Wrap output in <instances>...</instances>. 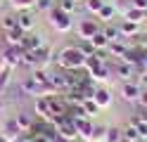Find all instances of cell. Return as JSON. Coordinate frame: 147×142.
I'll use <instances>...</instances> for the list:
<instances>
[{
    "mask_svg": "<svg viewBox=\"0 0 147 142\" xmlns=\"http://www.w3.org/2000/svg\"><path fill=\"white\" fill-rule=\"evenodd\" d=\"M55 62H57L59 69H67V71H83V66H86V55L81 52L76 45H64L62 50L55 55Z\"/></svg>",
    "mask_w": 147,
    "mask_h": 142,
    "instance_id": "cell-1",
    "label": "cell"
},
{
    "mask_svg": "<svg viewBox=\"0 0 147 142\" xmlns=\"http://www.w3.org/2000/svg\"><path fill=\"white\" fill-rule=\"evenodd\" d=\"M48 24H50V28L55 33H69V31H74V17L71 14H67V12H62V9L55 5L50 12H48Z\"/></svg>",
    "mask_w": 147,
    "mask_h": 142,
    "instance_id": "cell-2",
    "label": "cell"
},
{
    "mask_svg": "<svg viewBox=\"0 0 147 142\" xmlns=\"http://www.w3.org/2000/svg\"><path fill=\"white\" fill-rule=\"evenodd\" d=\"M22 57H24V50L22 45H3L0 50V69L7 66V69H22Z\"/></svg>",
    "mask_w": 147,
    "mask_h": 142,
    "instance_id": "cell-3",
    "label": "cell"
},
{
    "mask_svg": "<svg viewBox=\"0 0 147 142\" xmlns=\"http://www.w3.org/2000/svg\"><path fill=\"white\" fill-rule=\"evenodd\" d=\"M100 28H102V24H100L97 19H90V17H83V19H78V22L74 24V31H76L78 40H90Z\"/></svg>",
    "mask_w": 147,
    "mask_h": 142,
    "instance_id": "cell-4",
    "label": "cell"
},
{
    "mask_svg": "<svg viewBox=\"0 0 147 142\" xmlns=\"http://www.w3.org/2000/svg\"><path fill=\"white\" fill-rule=\"evenodd\" d=\"M140 83H135V81H123V83H119V97H121L123 102L128 104H138V100H140Z\"/></svg>",
    "mask_w": 147,
    "mask_h": 142,
    "instance_id": "cell-5",
    "label": "cell"
},
{
    "mask_svg": "<svg viewBox=\"0 0 147 142\" xmlns=\"http://www.w3.org/2000/svg\"><path fill=\"white\" fill-rule=\"evenodd\" d=\"M74 123H76V133H78L81 142H90L93 140V130H95V121L93 118L81 116V118H74Z\"/></svg>",
    "mask_w": 147,
    "mask_h": 142,
    "instance_id": "cell-6",
    "label": "cell"
},
{
    "mask_svg": "<svg viewBox=\"0 0 147 142\" xmlns=\"http://www.w3.org/2000/svg\"><path fill=\"white\" fill-rule=\"evenodd\" d=\"M0 135H3L7 142H12V140H19L24 133H22L19 123H17V121H14V116H12V118H5L3 123H0Z\"/></svg>",
    "mask_w": 147,
    "mask_h": 142,
    "instance_id": "cell-7",
    "label": "cell"
},
{
    "mask_svg": "<svg viewBox=\"0 0 147 142\" xmlns=\"http://www.w3.org/2000/svg\"><path fill=\"white\" fill-rule=\"evenodd\" d=\"M33 114H36V118H40V121H55V114L50 109V100L48 97H36L33 100Z\"/></svg>",
    "mask_w": 147,
    "mask_h": 142,
    "instance_id": "cell-8",
    "label": "cell"
},
{
    "mask_svg": "<svg viewBox=\"0 0 147 142\" xmlns=\"http://www.w3.org/2000/svg\"><path fill=\"white\" fill-rule=\"evenodd\" d=\"M93 100H95V104H97L100 109H109V107H112V102H114V92H112L109 85H97Z\"/></svg>",
    "mask_w": 147,
    "mask_h": 142,
    "instance_id": "cell-9",
    "label": "cell"
},
{
    "mask_svg": "<svg viewBox=\"0 0 147 142\" xmlns=\"http://www.w3.org/2000/svg\"><path fill=\"white\" fill-rule=\"evenodd\" d=\"M116 17H119V12H116V5L112 3V0H107V3L102 5V9L97 12V17H95V19H97L100 24H112Z\"/></svg>",
    "mask_w": 147,
    "mask_h": 142,
    "instance_id": "cell-10",
    "label": "cell"
},
{
    "mask_svg": "<svg viewBox=\"0 0 147 142\" xmlns=\"http://www.w3.org/2000/svg\"><path fill=\"white\" fill-rule=\"evenodd\" d=\"M17 26H19L24 33H29V31L36 28V17L31 14V9H22V12H17Z\"/></svg>",
    "mask_w": 147,
    "mask_h": 142,
    "instance_id": "cell-11",
    "label": "cell"
},
{
    "mask_svg": "<svg viewBox=\"0 0 147 142\" xmlns=\"http://www.w3.org/2000/svg\"><path fill=\"white\" fill-rule=\"evenodd\" d=\"M119 31H121L123 38H138L142 33V24H135V22H128V19H121L119 22Z\"/></svg>",
    "mask_w": 147,
    "mask_h": 142,
    "instance_id": "cell-12",
    "label": "cell"
},
{
    "mask_svg": "<svg viewBox=\"0 0 147 142\" xmlns=\"http://www.w3.org/2000/svg\"><path fill=\"white\" fill-rule=\"evenodd\" d=\"M128 45H131V43H128L126 38H123V40H112V43L107 45V55L112 57V59H123V55H126V50H128Z\"/></svg>",
    "mask_w": 147,
    "mask_h": 142,
    "instance_id": "cell-13",
    "label": "cell"
},
{
    "mask_svg": "<svg viewBox=\"0 0 147 142\" xmlns=\"http://www.w3.org/2000/svg\"><path fill=\"white\" fill-rule=\"evenodd\" d=\"M40 45H45V43H43V36L29 31V33L24 36V40H22V50H24V52H33V50H38Z\"/></svg>",
    "mask_w": 147,
    "mask_h": 142,
    "instance_id": "cell-14",
    "label": "cell"
},
{
    "mask_svg": "<svg viewBox=\"0 0 147 142\" xmlns=\"http://www.w3.org/2000/svg\"><path fill=\"white\" fill-rule=\"evenodd\" d=\"M24 36H26V33L22 31L19 26H17V28H12V31H3V33H0V38L5 40V45H22Z\"/></svg>",
    "mask_w": 147,
    "mask_h": 142,
    "instance_id": "cell-15",
    "label": "cell"
},
{
    "mask_svg": "<svg viewBox=\"0 0 147 142\" xmlns=\"http://www.w3.org/2000/svg\"><path fill=\"white\" fill-rule=\"evenodd\" d=\"M14 121L19 123V128H22V133H31V128H33V116L29 111H19V114H14Z\"/></svg>",
    "mask_w": 147,
    "mask_h": 142,
    "instance_id": "cell-16",
    "label": "cell"
},
{
    "mask_svg": "<svg viewBox=\"0 0 147 142\" xmlns=\"http://www.w3.org/2000/svg\"><path fill=\"white\" fill-rule=\"evenodd\" d=\"M102 33L107 36V40L112 43V40H123V36H121V31H119V24H102ZM128 40V38H126Z\"/></svg>",
    "mask_w": 147,
    "mask_h": 142,
    "instance_id": "cell-17",
    "label": "cell"
},
{
    "mask_svg": "<svg viewBox=\"0 0 147 142\" xmlns=\"http://www.w3.org/2000/svg\"><path fill=\"white\" fill-rule=\"evenodd\" d=\"M57 7L62 9V12H67V14H76L81 7H83V3H76V0H57Z\"/></svg>",
    "mask_w": 147,
    "mask_h": 142,
    "instance_id": "cell-18",
    "label": "cell"
},
{
    "mask_svg": "<svg viewBox=\"0 0 147 142\" xmlns=\"http://www.w3.org/2000/svg\"><path fill=\"white\" fill-rule=\"evenodd\" d=\"M102 142H123V137H121V128H119V126H107V133H105Z\"/></svg>",
    "mask_w": 147,
    "mask_h": 142,
    "instance_id": "cell-19",
    "label": "cell"
},
{
    "mask_svg": "<svg viewBox=\"0 0 147 142\" xmlns=\"http://www.w3.org/2000/svg\"><path fill=\"white\" fill-rule=\"evenodd\" d=\"M107 3V0H83V9H86V14H93L97 17V12L102 9V5Z\"/></svg>",
    "mask_w": 147,
    "mask_h": 142,
    "instance_id": "cell-20",
    "label": "cell"
},
{
    "mask_svg": "<svg viewBox=\"0 0 147 142\" xmlns=\"http://www.w3.org/2000/svg\"><path fill=\"white\" fill-rule=\"evenodd\" d=\"M12 69H7V66H3L0 69V95H3L7 88H10V83H12Z\"/></svg>",
    "mask_w": 147,
    "mask_h": 142,
    "instance_id": "cell-21",
    "label": "cell"
},
{
    "mask_svg": "<svg viewBox=\"0 0 147 142\" xmlns=\"http://www.w3.org/2000/svg\"><path fill=\"white\" fill-rule=\"evenodd\" d=\"M121 137H123V142H135V140H142L140 135H138L135 126H131V123H126V126L121 128Z\"/></svg>",
    "mask_w": 147,
    "mask_h": 142,
    "instance_id": "cell-22",
    "label": "cell"
},
{
    "mask_svg": "<svg viewBox=\"0 0 147 142\" xmlns=\"http://www.w3.org/2000/svg\"><path fill=\"white\" fill-rule=\"evenodd\" d=\"M81 107H83V111H86V116H88V118H95L97 114L102 111V109H100L97 104H95V100H93V97H90V100H83V104H81Z\"/></svg>",
    "mask_w": 147,
    "mask_h": 142,
    "instance_id": "cell-23",
    "label": "cell"
},
{
    "mask_svg": "<svg viewBox=\"0 0 147 142\" xmlns=\"http://www.w3.org/2000/svg\"><path fill=\"white\" fill-rule=\"evenodd\" d=\"M0 28H3V31H12V28H17V14L14 12L3 14V17H0Z\"/></svg>",
    "mask_w": 147,
    "mask_h": 142,
    "instance_id": "cell-24",
    "label": "cell"
},
{
    "mask_svg": "<svg viewBox=\"0 0 147 142\" xmlns=\"http://www.w3.org/2000/svg\"><path fill=\"white\" fill-rule=\"evenodd\" d=\"M7 5H10L14 12H22V9H33L36 0H7Z\"/></svg>",
    "mask_w": 147,
    "mask_h": 142,
    "instance_id": "cell-25",
    "label": "cell"
},
{
    "mask_svg": "<svg viewBox=\"0 0 147 142\" xmlns=\"http://www.w3.org/2000/svg\"><path fill=\"white\" fill-rule=\"evenodd\" d=\"M90 43H93V47L95 50H107V45H109V40H107V36L102 33V28H100V31L90 38Z\"/></svg>",
    "mask_w": 147,
    "mask_h": 142,
    "instance_id": "cell-26",
    "label": "cell"
},
{
    "mask_svg": "<svg viewBox=\"0 0 147 142\" xmlns=\"http://www.w3.org/2000/svg\"><path fill=\"white\" fill-rule=\"evenodd\" d=\"M55 5H57L55 0H36L33 9H36V12H43V14H48V12H50V9H52Z\"/></svg>",
    "mask_w": 147,
    "mask_h": 142,
    "instance_id": "cell-27",
    "label": "cell"
},
{
    "mask_svg": "<svg viewBox=\"0 0 147 142\" xmlns=\"http://www.w3.org/2000/svg\"><path fill=\"white\" fill-rule=\"evenodd\" d=\"M76 47H78L86 57H93V55H95V47H93V43H90V40H78Z\"/></svg>",
    "mask_w": 147,
    "mask_h": 142,
    "instance_id": "cell-28",
    "label": "cell"
},
{
    "mask_svg": "<svg viewBox=\"0 0 147 142\" xmlns=\"http://www.w3.org/2000/svg\"><path fill=\"white\" fill-rule=\"evenodd\" d=\"M105 133H107V126H97V123H95V130H93V140H102V137H105Z\"/></svg>",
    "mask_w": 147,
    "mask_h": 142,
    "instance_id": "cell-29",
    "label": "cell"
},
{
    "mask_svg": "<svg viewBox=\"0 0 147 142\" xmlns=\"http://www.w3.org/2000/svg\"><path fill=\"white\" fill-rule=\"evenodd\" d=\"M26 137H29V142H52V140H48V137H43V135H29V133H24Z\"/></svg>",
    "mask_w": 147,
    "mask_h": 142,
    "instance_id": "cell-30",
    "label": "cell"
},
{
    "mask_svg": "<svg viewBox=\"0 0 147 142\" xmlns=\"http://www.w3.org/2000/svg\"><path fill=\"white\" fill-rule=\"evenodd\" d=\"M138 107H147V88H142L140 100H138Z\"/></svg>",
    "mask_w": 147,
    "mask_h": 142,
    "instance_id": "cell-31",
    "label": "cell"
},
{
    "mask_svg": "<svg viewBox=\"0 0 147 142\" xmlns=\"http://www.w3.org/2000/svg\"><path fill=\"white\" fill-rule=\"evenodd\" d=\"M131 5L138 9H147V0H131Z\"/></svg>",
    "mask_w": 147,
    "mask_h": 142,
    "instance_id": "cell-32",
    "label": "cell"
},
{
    "mask_svg": "<svg viewBox=\"0 0 147 142\" xmlns=\"http://www.w3.org/2000/svg\"><path fill=\"white\" fill-rule=\"evenodd\" d=\"M12 142H29V137H26V135H22L19 140H12Z\"/></svg>",
    "mask_w": 147,
    "mask_h": 142,
    "instance_id": "cell-33",
    "label": "cell"
},
{
    "mask_svg": "<svg viewBox=\"0 0 147 142\" xmlns=\"http://www.w3.org/2000/svg\"><path fill=\"white\" fill-rule=\"evenodd\" d=\"M142 28H145V31H147V19H145V24H142Z\"/></svg>",
    "mask_w": 147,
    "mask_h": 142,
    "instance_id": "cell-34",
    "label": "cell"
},
{
    "mask_svg": "<svg viewBox=\"0 0 147 142\" xmlns=\"http://www.w3.org/2000/svg\"><path fill=\"white\" fill-rule=\"evenodd\" d=\"M0 142H7V140H5V137H3V135H0Z\"/></svg>",
    "mask_w": 147,
    "mask_h": 142,
    "instance_id": "cell-35",
    "label": "cell"
},
{
    "mask_svg": "<svg viewBox=\"0 0 147 142\" xmlns=\"http://www.w3.org/2000/svg\"><path fill=\"white\" fill-rule=\"evenodd\" d=\"M76 3H83V0H76Z\"/></svg>",
    "mask_w": 147,
    "mask_h": 142,
    "instance_id": "cell-36",
    "label": "cell"
},
{
    "mask_svg": "<svg viewBox=\"0 0 147 142\" xmlns=\"http://www.w3.org/2000/svg\"><path fill=\"white\" fill-rule=\"evenodd\" d=\"M0 33H3V28H0Z\"/></svg>",
    "mask_w": 147,
    "mask_h": 142,
    "instance_id": "cell-37",
    "label": "cell"
}]
</instances>
